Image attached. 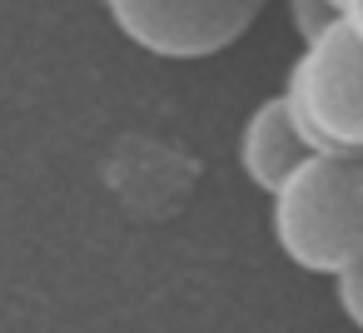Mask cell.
Listing matches in <instances>:
<instances>
[{
    "mask_svg": "<svg viewBox=\"0 0 363 333\" xmlns=\"http://www.w3.org/2000/svg\"><path fill=\"white\" fill-rule=\"evenodd\" d=\"M269 229L279 254L318 278H333L363 254V209H358V159L303 154L279 189L269 194Z\"/></svg>",
    "mask_w": 363,
    "mask_h": 333,
    "instance_id": "obj_1",
    "label": "cell"
},
{
    "mask_svg": "<svg viewBox=\"0 0 363 333\" xmlns=\"http://www.w3.org/2000/svg\"><path fill=\"white\" fill-rule=\"evenodd\" d=\"M279 100L308 154L363 159V40L343 21L298 45Z\"/></svg>",
    "mask_w": 363,
    "mask_h": 333,
    "instance_id": "obj_2",
    "label": "cell"
},
{
    "mask_svg": "<svg viewBox=\"0 0 363 333\" xmlns=\"http://www.w3.org/2000/svg\"><path fill=\"white\" fill-rule=\"evenodd\" d=\"M110 26L155 60H209L249 35L264 0H100Z\"/></svg>",
    "mask_w": 363,
    "mask_h": 333,
    "instance_id": "obj_3",
    "label": "cell"
},
{
    "mask_svg": "<svg viewBox=\"0 0 363 333\" xmlns=\"http://www.w3.org/2000/svg\"><path fill=\"white\" fill-rule=\"evenodd\" d=\"M303 154H308V145H303V135L294 130V120H289V110H284L279 95L259 100V105L244 115V125H239V169H244V179H249L259 194H274L279 179H284Z\"/></svg>",
    "mask_w": 363,
    "mask_h": 333,
    "instance_id": "obj_4",
    "label": "cell"
},
{
    "mask_svg": "<svg viewBox=\"0 0 363 333\" xmlns=\"http://www.w3.org/2000/svg\"><path fill=\"white\" fill-rule=\"evenodd\" d=\"M333 303H338V313L363 333V254L333 273Z\"/></svg>",
    "mask_w": 363,
    "mask_h": 333,
    "instance_id": "obj_5",
    "label": "cell"
},
{
    "mask_svg": "<svg viewBox=\"0 0 363 333\" xmlns=\"http://www.w3.org/2000/svg\"><path fill=\"white\" fill-rule=\"evenodd\" d=\"M333 21H338V6H333V0H289V26H294L298 45L313 40V35H323Z\"/></svg>",
    "mask_w": 363,
    "mask_h": 333,
    "instance_id": "obj_6",
    "label": "cell"
},
{
    "mask_svg": "<svg viewBox=\"0 0 363 333\" xmlns=\"http://www.w3.org/2000/svg\"><path fill=\"white\" fill-rule=\"evenodd\" d=\"M338 21L363 40V0H338Z\"/></svg>",
    "mask_w": 363,
    "mask_h": 333,
    "instance_id": "obj_7",
    "label": "cell"
},
{
    "mask_svg": "<svg viewBox=\"0 0 363 333\" xmlns=\"http://www.w3.org/2000/svg\"><path fill=\"white\" fill-rule=\"evenodd\" d=\"M358 209H363V159H358Z\"/></svg>",
    "mask_w": 363,
    "mask_h": 333,
    "instance_id": "obj_8",
    "label": "cell"
},
{
    "mask_svg": "<svg viewBox=\"0 0 363 333\" xmlns=\"http://www.w3.org/2000/svg\"><path fill=\"white\" fill-rule=\"evenodd\" d=\"M333 6H338V0H333Z\"/></svg>",
    "mask_w": 363,
    "mask_h": 333,
    "instance_id": "obj_9",
    "label": "cell"
}]
</instances>
